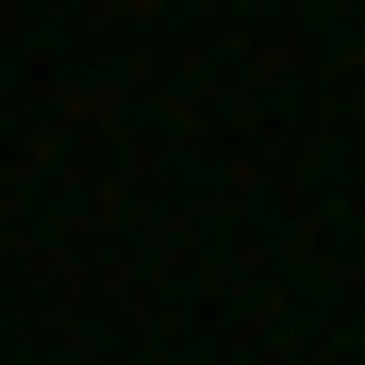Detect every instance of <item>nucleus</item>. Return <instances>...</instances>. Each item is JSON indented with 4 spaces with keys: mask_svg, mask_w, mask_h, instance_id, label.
<instances>
[]
</instances>
